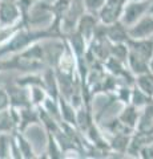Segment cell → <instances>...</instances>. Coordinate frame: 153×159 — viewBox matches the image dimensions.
Here are the masks:
<instances>
[{
    "instance_id": "cell-1",
    "label": "cell",
    "mask_w": 153,
    "mask_h": 159,
    "mask_svg": "<svg viewBox=\"0 0 153 159\" xmlns=\"http://www.w3.org/2000/svg\"><path fill=\"white\" fill-rule=\"evenodd\" d=\"M52 39L56 37L52 34L48 27L41 29L36 27L23 25L13 33L11 39H8L6 43L0 45V57L11 56V54L24 51L26 48L37 41H44V40H52Z\"/></svg>"
},
{
    "instance_id": "cell-2",
    "label": "cell",
    "mask_w": 153,
    "mask_h": 159,
    "mask_svg": "<svg viewBox=\"0 0 153 159\" xmlns=\"http://www.w3.org/2000/svg\"><path fill=\"white\" fill-rule=\"evenodd\" d=\"M151 3H152V0H129L124 7L120 21L125 27H131L140 17H142L144 15L149 12Z\"/></svg>"
},
{
    "instance_id": "cell-3",
    "label": "cell",
    "mask_w": 153,
    "mask_h": 159,
    "mask_svg": "<svg viewBox=\"0 0 153 159\" xmlns=\"http://www.w3.org/2000/svg\"><path fill=\"white\" fill-rule=\"evenodd\" d=\"M129 0H105L104 6L97 13V17L103 24H112L120 20L121 13L124 11L125 4Z\"/></svg>"
},
{
    "instance_id": "cell-4",
    "label": "cell",
    "mask_w": 153,
    "mask_h": 159,
    "mask_svg": "<svg viewBox=\"0 0 153 159\" xmlns=\"http://www.w3.org/2000/svg\"><path fill=\"white\" fill-rule=\"evenodd\" d=\"M20 19V9L15 0H0V28L12 27Z\"/></svg>"
},
{
    "instance_id": "cell-5",
    "label": "cell",
    "mask_w": 153,
    "mask_h": 159,
    "mask_svg": "<svg viewBox=\"0 0 153 159\" xmlns=\"http://www.w3.org/2000/svg\"><path fill=\"white\" fill-rule=\"evenodd\" d=\"M128 34H129V39L153 37V15L146 13L135 24L128 27Z\"/></svg>"
},
{
    "instance_id": "cell-6",
    "label": "cell",
    "mask_w": 153,
    "mask_h": 159,
    "mask_svg": "<svg viewBox=\"0 0 153 159\" xmlns=\"http://www.w3.org/2000/svg\"><path fill=\"white\" fill-rule=\"evenodd\" d=\"M98 23H100V20H98L97 15L84 12L80 16V19H79L75 31L80 33L81 36L87 40V43L89 44L93 37V33H95V29L98 25Z\"/></svg>"
},
{
    "instance_id": "cell-7",
    "label": "cell",
    "mask_w": 153,
    "mask_h": 159,
    "mask_svg": "<svg viewBox=\"0 0 153 159\" xmlns=\"http://www.w3.org/2000/svg\"><path fill=\"white\" fill-rule=\"evenodd\" d=\"M9 96V102L11 106L20 109V107H26V106H31V98H29V90L28 88L20 86L17 84H12L6 88Z\"/></svg>"
},
{
    "instance_id": "cell-8",
    "label": "cell",
    "mask_w": 153,
    "mask_h": 159,
    "mask_svg": "<svg viewBox=\"0 0 153 159\" xmlns=\"http://www.w3.org/2000/svg\"><path fill=\"white\" fill-rule=\"evenodd\" d=\"M19 110V123L16 130L24 133L28 129V126L32 125H40V117H39V107L36 106H26L20 107Z\"/></svg>"
},
{
    "instance_id": "cell-9",
    "label": "cell",
    "mask_w": 153,
    "mask_h": 159,
    "mask_svg": "<svg viewBox=\"0 0 153 159\" xmlns=\"http://www.w3.org/2000/svg\"><path fill=\"white\" fill-rule=\"evenodd\" d=\"M127 44H128L129 51L139 54L140 57L145 58L146 61H149V60L153 57V37L129 39Z\"/></svg>"
},
{
    "instance_id": "cell-10",
    "label": "cell",
    "mask_w": 153,
    "mask_h": 159,
    "mask_svg": "<svg viewBox=\"0 0 153 159\" xmlns=\"http://www.w3.org/2000/svg\"><path fill=\"white\" fill-rule=\"evenodd\" d=\"M105 37L111 44L128 43V40H129L128 27H125L120 20L112 24H105Z\"/></svg>"
},
{
    "instance_id": "cell-11",
    "label": "cell",
    "mask_w": 153,
    "mask_h": 159,
    "mask_svg": "<svg viewBox=\"0 0 153 159\" xmlns=\"http://www.w3.org/2000/svg\"><path fill=\"white\" fill-rule=\"evenodd\" d=\"M19 110L13 106H9L6 110L0 111V133H12L17 129Z\"/></svg>"
},
{
    "instance_id": "cell-12",
    "label": "cell",
    "mask_w": 153,
    "mask_h": 159,
    "mask_svg": "<svg viewBox=\"0 0 153 159\" xmlns=\"http://www.w3.org/2000/svg\"><path fill=\"white\" fill-rule=\"evenodd\" d=\"M11 134H12L15 145H16V147H17L22 159H33V158H36V154H35V151H33V147L31 145V142L26 138L24 133L19 131V130H13Z\"/></svg>"
},
{
    "instance_id": "cell-13",
    "label": "cell",
    "mask_w": 153,
    "mask_h": 159,
    "mask_svg": "<svg viewBox=\"0 0 153 159\" xmlns=\"http://www.w3.org/2000/svg\"><path fill=\"white\" fill-rule=\"evenodd\" d=\"M140 113H141L140 109H137L136 106L128 103V105H124V109H122L121 113L117 116V118L122 125H125L127 127L132 129V130H136V125L140 118Z\"/></svg>"
},
{
    "instance_id": "cell-14",
    "label": "cell",
    "mask_w": 153,
    "mask_h": 159,
    "mask_svg": "<svg viewBox=\"0 0 153 159\" xmlns=\"http://www.w3.org/2000/svg\"><path fill=\"white\" fill-rule=\"evenodd\" d=\"M127 68L129 69V72L136 77L141 73H145L149 70V61H146L145 58L140 57L139 54H136L135 52L129 51L128 58H127Z\"/></svg>"
},
{
    "instance_id": "cell-15",
    "label": "cell",
    "mask_w": 153,
    "mask_h": 159,
    "mask_svg": "<svg viewBox=\"0 0 153 159\" xmlns=\"http://www.w3.org/2000/svg\"><path fill=\"white\" fill-rule=\"evenodd\" d=\"M57 102H59V107H60L61 121L69 123V125L76 126V109L73 107V105L63 96H59Z\"/></svg>"
},
{
    "instance_id": "cell-16",
    "label": "cell",
    "mask_w": 153,
    "mask_h": 159,
    "mask_svg": "<svg viewBox=\"0 0 153 159\" xmlns=\"http://www.w3.org/2000/svg\"><path fill=\"white\" fill-rule=\"evenodd\" d=\"M132 134H124V133H116L113 134V138L109 143V150L116 154H127V148L129 145Z\"/></svg>"
},
{
    "instance_id": "cell-17",
    "label": "cell",
    "mask_w": 153,
    "mask_h": 159,
    "mask_svg": "<svg viewBox=\"0 0 153 159\" xmlns=\"http://www.w3.org/2000/svg\"><path fill=\"white\" fill-rule=\"evenodd\" d=\"M135 85L140 88L145 94L153 98V73L148 70L135 77Z\"/></svg>"
},
{
    "instance_id": "cell-18",
    "label": "cell",
    "mask_w": 153,
    "mask_h": 159,
    "mask_svg": "<svg viewBox=\"0 0 153 159\" xmlns=\"http://www.w3.org/2000/svg\"><path fill=\"white\" fill-rule=\"evenodd\" d=\"M15 84H17V85H20V86H24V88H31V86H43L44 88V78H43V74L24 73V76L16 78Z\"/></svg>"
},
{
    "instance_id": "cell-19",
    "label": "cell",
    "mask_w": 153,
    "mask_h": 159,
    "mask_svg": "<svg viewBox=\"0 0 153 159\" xmlns=\"http://www.w3.org/2000/svg\"><path fill=\"white\" fill-rule=\"evenodd\" d=\"M47 154H48V158H51V159L64 158V152L61 150L60 145H59L55 134L48 133V131H47Z\"/></svg>"
},
{
    "instance_id": "cell-20",
    "label": "cell",
    "mask_w": 153,
    "mask_h": 159,
    "mask_svg": "<svg viewBox=\"0 0 153 159\" xmlns=\"http://www.w3.org/2000/svg\"><path fill=\"white\" fill-rule=\"evenodd\" d=\"M152 97H149L148 94H145L140 88H137L136 85L132 86V96H131V105L136 106L137 109H142L146 106L148 103L152 101Z\"/></svg>"
},
{
    "instance_id": "cell-21",
    "label": "cell",
    "mask_w": 153,
    "mask_h": 159,
    "mask_svg": "<svg viewBox=\"0 0 153 159\" xmlns=\"http://www.w3.org/2000/svg\"><path fill=\"white\" fill-rule=\"evenodd\" d=\"M28 90H29L31 103L36 107L41 106L44 103V101L47 99V97H48V93L43 86H31V88H28Z\"/></svg>"
},
{
    "instance_id": "cell-22",
    "label": "cell",
    "mask_w": 153,
    "mask_h": 159,
    "mask_svg": "<svg viewBox=\"0 0 153 159\" xmlns=\"http://www.w3.org/2000/svg\"><path fill=\"white\" fill-rule=\"evenodd\" d=\"M128 53H129V48H128L127 43H116V44H111V56L115 58L120 60L121 62H124L127 65V58H128Z\"/></svg>"
},
{
    "instance_id": "cell-23",
    "label": "cell",
    "mask_w": 153,
    "mask_h": 159,
    "mask_svg": "<svg viewBox=\"0 0 153 159\" xmlns=\"http://www.w3.org/2000/svg\"><path fill=\"white\" fill-rule=\"evenodd\" d=\"M11 158V133H0V159Z\"/></svg>"
},
{
    "instance_id": "cell-24",
    "label": "cell",
    "mask_w": 153,
    "mask_h": 159,
    "mask_svg": "<svg viewBox=\"0 0 153 159\" xmlns=\"http://www.w3.org/2000/svg\"><path fill=\"white\" fill-rule=\"evenodd\" d=\"M104 3H105V0H83L85 12L95 13V15L98 13V11L101 9V7L104 6Z\"/></svg>"
},
{
    "instance_id": "cell-25",
    "label": "cell",
    "mask_w": 153,
    "mask_h": 159,
    "mask_svg": "<svg viewBox=\"0 0 153 159\" xmlns=\"http://www.w3.org/2000/svg\"><path fill=\"white\" fill-rule=\"evenodd\" d=\"M11 106V102H9V96L6 88H0V111L6 110Z\"/></svg>"
},
{
    "instance_id": "cell-26",
    "label": "cell",
    "mask_w": 153,
    "mask_h": 159,
    "mask_svg": "<svg viewBox=\"0 0 153 159\" xmlns=\"http://www.w3.org/2000/svg\"><path fill=\"white\" fill-rule=\"evenodd\" d=\"M139 158L142 159H153V142L149 145H145L139 152Z\"/></svg>"
},
{
    "instance_id": "cell-27",
    "label": "cell",
    "mask_w": 153,
    "mask_h": 159,
    "mask_svg": "<svg viewBox=\"0 0 153 159\" xmlns=\"http://www.w3.org/2000/svg\"><path fill=\"white\" fill-rule=\"evenodd\" d=\"M6 72V66H4V58L0 57V73Z\"/></svg>"
},
{
    "instance_id": "cell-28",
    "label": "cell",
    "mask_w": 153,
    "mask_h": 159,
    "mask_svg": "<svg viewBox=\"0 0 153 159\" xmlns=\"http://www.w3.org/2000/svg\"><path fill=\"white\" fill-rule=\"evenodd\" d=\"M149 70L153 73V57L149 60Z\"/></svg>"
},
{
    "instance_id": "cell-29",
    "label": "cell",
    "mask_w": 153,
    "mask_h": 159,
    "mask_svg": "<svg viewBox=\"0 0 153 159\" xmlns=\"http://www.w3.org/2000/svg\"><path fill=\"white\" fill-rule=\"evenodd\" d=\"M148 13L153 15V0H152V3H151V7H149V12H148Z\"/></svg>"
}]
</instances>
